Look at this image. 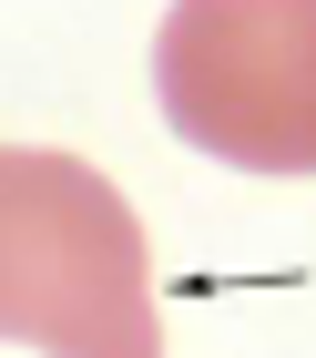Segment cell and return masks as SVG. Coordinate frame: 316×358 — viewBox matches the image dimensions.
I'll use <instances>...</instances> for the list:
<instances>
[{"label": "cell", "mask_w": 316, "mask_h": 358, "mask_svg": "<svg viewBox=\"0 0 316 358\" xmlns=\"http://www.w3.org/2000/svg\"><path fill=\"white\" fill-rule=\"evenodd\" d=\"M0 338L41 358H163L143 215L82 154L0 143Z\"/></svg>", "instance_id": "cell-1"}, {"label": "cell", "mask_w": 316, "mask_h": 358, "mask_svg": "<svg viewBox=\"0 0 316 358\" xmlns=\"http://www.w3.org/2000/svg\"><path fill=\"white\" fill-rule=\"evenodd\" d=\"M153 103L235 174H316V0H174Z\"/></svg>", "instance_id": "cell-2"}]
</instances>
